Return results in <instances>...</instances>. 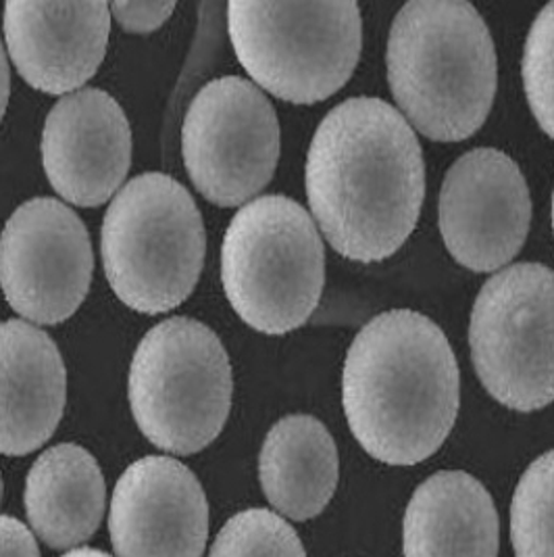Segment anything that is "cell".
<instances>
[{"mask_svg":"<svg viewBox=\"0 0 554 557\" xmlns=\"http://www.w3.org/2000/svg\"><path fill=\"white\" fill-rule=\"evenodd\" d=\"M306 197L333 251L372 263L417 226L426 163L415 129L392 104L356 97L333 107L306 154Z\"/></svg>","mask_w":554,"mask_h":557,"instance_id":"obj_1","label":"cell"},{"mask_svg":"<svg viewBox=\"0 0 554 557\" xmlns=\"http://www.w3.org/2000/svg\"><path fill=\"white\" fill-rule=\"evenodd\" d=\"M349 426L383 463L433 456L458 411V366L444 332L411 309L379 313L354 336L342 376Z\"/></svg>","mask_w":554,"mask_h":557,"instance_id":"obj_2","label":"cell"},{"mask_svg":"<svg viewBox=\"0 0 554 557\" xmlns=\"http://www.w3.org/2000/svg\"><path fill=\"white\" fill-rule=\"evenodd\" d=\"M386 63L394 99L424 136L458 143L483 126L496 95V51L474 4L406 2L390 29Z\"/></svg>","mask_w":554,"mask_h":557,"instance_id":"obj_3","label":"cell"},{"mask_svg":"<svg viewBox=\"0 0 554 557\" xmlns=\"http://www.w3.org/2000/svg\"><path fill=\"white\" fill-rule=\"evenodd\" d=\"M102 265L113 293L140 313L184 304L201 278L206 236L192 195L167 174L127 182L102 222Z\"/></svg>","mask_w":554,"mask_h":557,"instance_id":"obj_4","label":"cell"},{"mask_svg":"<svg viewBox=\"0 0 554 557\" xmlns=\"http://www.w3.org/2000/svg\"><path fill=\"white\" fill-rule=\"evenodd\" d=\"M222 282L251 329L274 336L301 329L326 282L324 243L303 205L281 195L244 205L224 236Z\"/></svg>","mask_w":554,"mask_h":557,"instance_id":"obj_5","label":"cell"},{"mask_svg":"<svg viewBox=\"0 0 554 557\" xmlns=\"http://www.w3.org/2000/svg\"><path fill=\"white\" fill-rule=\"evenodd\" d=\"M231 366L219 336L197 320L172 318L140 341L127 381L138 429L154 447L192 456L226 426Z\"/></svg>","mask_w":554,"mask_h":557,"instance_id":"obj_6","label":"cell"},{"mask_svg":"<svg viewBox=\"0 0 554 557\" xmlns=\"http://www.w3.org/2000/svg\"><path fill=\"white\" fill-rule=\"evenodd\" d=\"M227 32L249 76L277 99L326 101L353 76L363 45L356 2L227 4Z\"/></svg>","mask_w":554,"mask_h":557,"instance_id":"obj_7","label":"cell"},{"mask_svg":"<svg viewBox=\"0 0 554 557\" xmlns=\"http://www.w3.org/2000/svg\"><path fill=\"white\" fill-rule=\"evenodd\" d=\"M471 357L486 391L515 411L554 401V272L504 268L479 290L469 324Z\"/></svg>","mask_w":554,"mask_h":557,"instance_id":"obj_8","label":"cell"},{"mask_svg":"<svg viewBox=\"0 0 554 557\" xmlns=\"http://www.w3.org/2000/svg\"><path fill=\"white\" fill-rule=\"evenodd\" d=\"M181 152L188 176L206 201L219 207L249 203L276 174V109L244 77L213 79L186 111Z\"/></svg>","mask_w":554,"mask_h":557,"instance_id":"obj_9","label":"cell"},{"mask_svg":"<svg viewBox=\"0 0 554 557\" xmlns=\"http://www.w3.org/2000/svg\"><path fill=\"white\" fill-rule=\"evenodd\" d=\"M92 268L88 230L56 199L17 207L0 234V286L29 324L54 326L72 318L88 295Z\"/></svg>","mask_w":554,"mask_h":557,"instance_id":"obj_10","label":"cell"},{"mask_svg":"<svg viewBox=\"0 0 554 557\" xmlns=\"http://www.w3.org/2000/svg\"><path fill=\"white\" fill-rule=\"evenodd\" d=\"M438 215L449 253L471 272H494L528 238L531 199L526 177L499 149L465 152L444 177Z\"/></svg>","mask_w":554,"mask_h":557,"instance_id":"obj_11","label":"cell"},{"mask_svg":"<svg viewBox=\"0 0 554 557\" xmlns=\"http://www.w3.org/2000/svg\"><path fill=\"white\" fill-rule=\"evenodd\" d=\"M109 532L117 557H202L209 506L201 482L172 457L134 461L115 484Z\"/></svg>","mask_w":554,"mask_h":557,"instance_id":"obj_12","label":"cell"},{"mask_svg":"<svg viewBox=\"0 0 554 557\" xmlns=\"http://www.w3.org/2000/svg\"><path fill=\"white\" fill-rule=\"evenodd\" d=\"M42 163L65 201L106 203L131 165V127L119 102L99 88L63 97L45 122Z\"/></svg>","mask_w":554,"mask_h":557,"instance_id":"obj_13","label":"cell"},{"mask_svg":"<svg viewBox=\"0 0 554 557\" xmlns=\"http://www.w3.org/2000/svg\"><path fill=\"white\" fill-rule=\"evenodd\" d=\"M111 20L106 2H7V51L32 88L67 97L101 67Z\"/></svg>","mask_w":554,"mask_h":557,"instance_id":"obj_14","label":"cell"},{"mask_svg":"<svg viewBox=\"0 0 554 557\" xmlns=\"http://www.w3.org/2000/svg\"><path fill=\"white\" fill-rule=\"evenodd\" d=\"M67 372L51 336L24 320L0 324V454L27 456L51 438Z\"/></svg>","mask_w":554,"mask_h":557,"instance_id":"obj_15","label":"cell"},{"mask_svg":"<svg viewBox=\"0 0 554 557\" xmlns=\"http://www.w3.org/2000/svg\"><path fill=\"white\" fill-rule=\"evenodd\" d=\"M404 557H496L499 513L481 482L465 472H438L404 511Z\"/></svg>","mask_w":554,"mask_h":557,"instance_id":"obj_16","label":"cell"},{"mask_svg":"<svg viewBox=\"0 0 554 557\" xmlns=\"http://www.w3.org/2000/svg\"><path fill=\"white\" fill-rule=\"evenodd\" d=\"M104 497L97 459L74 443L45 451L27 474V520L52 549H74L99 531Z\"/></svg>","mask_w":554,"mask_h":557,"instance_id":"obj_17","label":"cell"},{"mask_svg":"<svg viewBox=\"0 0 554 557\" xmlns=\"http://www.w3.org/2000/svg\"><path fill=\"white\" fill-rule=\"evenodd\" d=\"M340 461L328 429L313 416H288L269 431L259 479L267 502L290 520L319 516L338 486Z\"/></svg>","mask_w":554,"mask_h":557,"instance_id":"obj_18","label":"cell"},{"mask_svg":"<svg viewBox=\"0 0 554 557\" xmlns=\"http://www.w3.org/2000/svg\"><path fill=\"white\" fill-rule=\"evenodd\" d=\"M511 539L517 557H554V451L538 457L517 484Z\"/></svg>","mask_w":554,"mask_h":557,"instance_id":"obj_19","label":"cell"},{"mask_svg":"<svg viewBox=\"0 0 554 557\" xmlns=\"http://www.w3.org/2000/svg\"><path fill=\"white\" fill-rule=\"evenodd\" d=\"M209 557H306L297 531L269 509L236 513L215 539Z\"/></svg>","mask_w":554,"mask_h":557,"instance_id":"obj_20","label":"cell"},{"mask_svg":"<svg viewBox=\"0 0 554 557\" xmlns=\"http://www.w3.org/2000/svg\"><path fill=\"white\" fill-rule=\"evenodd\" d=\"M521 74L531 113L554 140V2L531 24Z\"/></svg>","mask_w":554,"mask_h":557,"instance_id":"obj_21","label":"cell"},{"mask_svg":"<svg viewBox=\"0 0 554 557\" xmlns=\"http://www.w3.org/2000/svg\"><path fill=\"white\" fill-rule=\"evenodd\" d=\"M111 17L134 34H149L163 26L176 11V2H113Z\"/></svg>","mask_w":554,"mask_h":557,"instance_id":"obj_22","label":"cell"},{"mask_svg":"<svg viewBox=\"0 0 554 557\" xmlns=\"http://www.w3.org/2000/svg\"><path fill=\"white\" fill-rule=\"evenodd\" d=\"M0 557H40L34 534L17 518L0 516Z\"/></svg>","mask_w":554,"mask_h":557,"instance_id":"obj_23","label":"cell"},{"mask_svg":"<svg viewBox=\"0 0 554 557\" xmlns=\"http://www.w3.org/2000/svg\"><path fill=\"white\" fill-rule=\"evenodd\" d=\"M9 95H11V72H9L7 52L2 47V40H0V122H2L7 104H9Z\"/></svg>","mask_w":554,"mask_h":557,"instance_id":"obj_24","label":"cell"},{"mask_svg":"<svg viewBox=\"0 0 554 557\" xmlns=\"http://www.w3.org/2000/svg\"><path fill=\"white\" fill-rule=\"evenodd\" d=\"M63 557H111L104 552L99 549H90V547H81V549H72L70 554H65Z\"/></svg>","mask_w":554,"mask_h":557,"instance_id":"obj_25","label":"cell"},{"mask_svg":"<svg viewBox=\"0 0 554 557\" xmlns=\"http://www.w3.org/2000/svg\"><path fill=\"white\" fill-rule=\"evenodd\" d=\"M0 502H2V476H0Z\"/></svg>","mask_w":554,"mask_h":557,"instance_id":"obj_26","label":"cell"},{"mask_svg":"<svg viewBox=\"0 0 554 557\" xmlns=\"http://www.w3.org/2000/svg\"><path fill=\"white\" fill-rule=\"evenodd\" d=\"M553 230H554V193H553Z\"/></svg>","mask_w":554,"mask_h":557,"instance_id":"obj_27","label":"cell"}]
</instances>
